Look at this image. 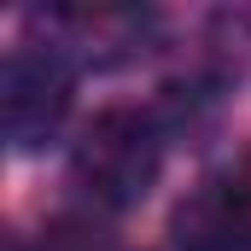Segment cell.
Masks as SVG:
<instances>
[{
    "instance_id": "obj_3",
    "label": "cell",
    "mask_w": 251,
    "mask_h": 251,
    "mask_svg": "<svg viewBox=\"0 0 251 251\" xmlns=\"http://www.w3.org/2000/svg\"><path fill=\"white\" fill-rule=\"evenodd\" d=\"M176 251H251V164L210 170L170 210Z\"/></svg>"
},
{
    "instance_id": "obj_2",
    "label": "cell",
    "mask_w": 251,
    "mask_h": 251,
    "mask_svg": "<svg viewBox=\"0 0 251 251\" xmlns=\"http://www.w3.org/2000/svg\"><path fill=\"white\" fill-rule=\"evenodd\" d=\"M76 76L59 59V47H12L0 64V128L18 152L41 146L47 134H59L70 111Z\"/></svg>"
},
{
    "instance_id": "obj_4",
    "label": "cell",
    "mask_w": 251,
    "mask_h": 251,
    "mask_svg": "<svg viewBox=\"0 0 251 251\" xmlns=\"http://www.w3.org/2000/svg\"><path fill=\"white\" fill-rule=\"evenodd\" d=\"M41 251H117V246L100 228H88V222H53L47 240H41Z\"/></svg>"
},
{
    "instance_id": "obj_1",
    "label": "cell",
    "mask_w": 251,
    "mask_h": 251,
    "mask_svg": "<svg viewBox=\"0 0 251 251\" xmlns=\"http://www.w3.org/2000/svg\"><path fill=\"white\" fill-rule=\"evenodd\" d=\"M158 170H164V134L152 123V111H140V105H105L70 152L76 187L105 210L140 204L158 181Z\"/></svg>"
}]
</instances>
